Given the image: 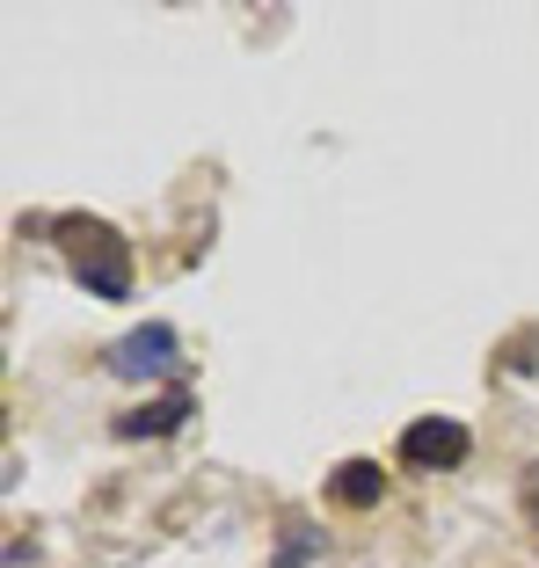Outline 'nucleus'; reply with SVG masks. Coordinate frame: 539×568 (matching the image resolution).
I'll use <instances>...</instances> for the list:
<instances>
[{"label":"nucleus","instance_id":"1","mask_svg":"<svg viewBox=\"0 0 539 568\" xmlns=\"http://www.w3.org/2000/svg\"><path fill=\"white\" fill-rule=\"evenodd\" d=\"M51 241L67 248V270L95 292V300H132V248H124V234L110 226V219L67 212V219H51Z\"/></svg>","mask_w":539,"mask_h":568},{"label":"nucleus","instance_id":"7","mask_svg":"<svg viewBox=\"0 0 539 568\" xmlns=\"http://www.w3.org/2000/svg\"><path fill=\"white\" fill-rule=\"evenodd\" d=\"M525 503H532V518H539V467H525Z\"/></svg>","mask_w":539,"mask_h":568},{"label":"nucleus","instance_id":"3","mask_svg":"<svg viewBox=\"0 0 539 568\" xmlns=\"http://www.w3.org/2000/svg\"><path fill=\"white\" fill-rule=\"evenodd\" d=\"M467 423H452V416H416L401 430V467H416V474H452L459 459H467Z\"/></svg>","mask_w":539,"mask_h":568},{"label":"nucleus","instance_id":"6","mask_svg":"<svg viewBox=\"0 0 539 568\" xmlns=\"http://www.w3.org/2000/svg\"><path fill=\"white\" fill-rule=\"evenodd\" d=\"M321 547H328V539H321V525L292 510V518L277 525V561H270V568H306V561H321Z\"/></svg>","mask_w":539,"mask_h":568},{"label":"nucleus","instance_id":"2","mask_svg":"<svg viewBox=\"0 0 539 568\" xmlns=\"http://www.w3.org/2000/svg\"><path fill=\"white\" fill-rule=\"evenodd\" d=\"M110 372L118 379H169V372H183V335L169 321H139L132 335L110 343Z\"/></svg>","mask_w":539,"mask_h":568},{"label":"nucleus","instance_id":"5","mask_svg":"<svg viewBox=\"0 0 539 568\" xmlns=\"http://www.w3.org/2000/svg\"><path fill=\"white\" fill-rule=\"evenodd\" d=\"M328 496H336L343 510H372V503L387 496V467H379V459H343V467L328 474Z\"/></svg>","mask_w":539,"mask_h":568},{"label":"nucleus","instance_id":"4","mask_svg":"<svg viewBox=\"0 0 539 568\" xmlns=\"http://www.w3.org/2000/svg\"><path fill=\"white\" fill-rule=\"evenodd\" d=\"M197 416V394L190 386H169L161 402H146V408H132V416H118V437H169V430H183V423Z\"/></svg>","mask_w":539,"mask_h":568}]
</instances>
